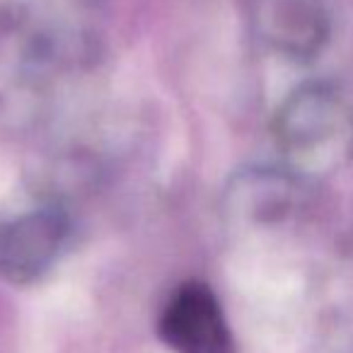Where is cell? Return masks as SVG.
I'll list each match as a JSON object with an SVG mask.
<instances>
[{"mask_svg":"<svg viewBox=\"0 0 353 353\" xmlns=\"http://www.w3.org/2000/svg\"><path fill=\"white\" fill-rule=\"evenodd\" d=\"M70 240V216L65 208H27L0 221V279L27 285L46 276L61 259Z\"/></svg>","mask_w":353,"mask_h":353,"instance_id":"obj_1","label":"cell"},{"mask_svg":"<svg viewBox=\"0 0 353 353\" xmlns=\"http://www.w3.org/2000/svg\"><path fill=\"white\" fill-rule=\"evenodd\" d=\"M160 334L174 353H235L230 324L216 293L199 281L184 283L167 300Z\"/></svg>","mask_w":353,"mask_h":353,"instance_id":"obj_2","label":"cell"},{"mask_svg":"<svg viewBox=\"0 0 353 353\" xmlns=\"http://www.w3.org/2000/svg\"><path fill=\"white\" fill-rule=\"evenodd\" d=\"M288 184L264 170H247L230 179L223 199L228 221L264 223L285 208Z\"/></svg>","mask_w":353,"mask_h":353,"instance_id":"obj_3","label":"cell"}]
</instances>
